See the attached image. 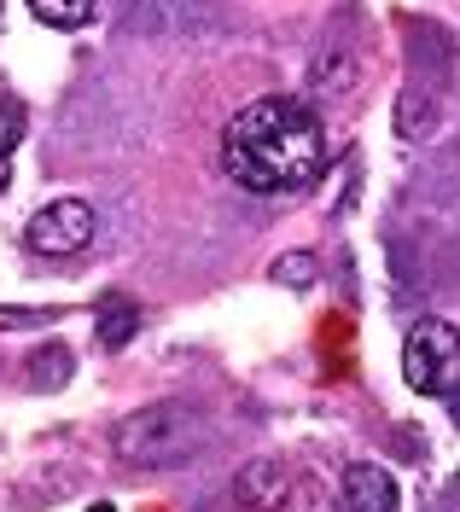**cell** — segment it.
<instances>
[{
  "label": "cell",
  "instance_id": "cell-1",
  "mask_svg": "<svg viewBox=\"0 0 460 512\" xmlns=\"http://www.w3.org/2000/svg\"><path fill=\"white\" fill-rule=\"evenodd\" d=\"M222 169L233 175V187L257 192V198L297 192L327 169V128L303 99H251L222 128Z\"/></svg>",
  "mask_w": 460,
  "mask_h": 512
},
{
  "label": "cell",
  "instance_id": "cell-2",
  "mask_svg": "<svg viewBox=\"0 0 460 512\" xmlns=\"http://www.w3.org/2000/svg\"><path fill=\"white\" fill-rule=\"evenodd\" d=\"M204 414L187 408V402H146L134 408L129 419H117L111 431V448L123 466H181L187 454L204 448Z\"/></svg>",
  "mask_w": 460,
  "mask_h": 512
},
{
  "label": "cell",
  "instance_id": "cell-3",
  "mask_svg": "<svg viewBox=\"0 0 460 512\" xmlns=\"http://www.w3.org/2000/svg\"><path fill=\"white\" fill-rule=\"evenodd\" d=\"M402 379H408V390L437 396V402H449L460 390V332L449 320L426 315L408 326V338H402Z\"/></svg>",
  "mask_w": 460,
  "mask_h": 512
},
{
  "label": "cell",
  "instance_id": "cell-4",
  "mask_svg": "<svg viewBox=\"0 0 460 512\" xmlns=\"http://www.w3.org/2000/svg\"><path fill=\"white\" fill-rule=\"evenodd\" d=\"M99 233V216L94 204H82V198H53V204H41L24 227V245L35 256H76L88 251Z\"/></svg>",
  "mask_w": 460,
  "mask_h": 512
},
{
  "label": "cell",
  "instance_id": "cell-5",
  "mask_svg": "<svg viewBox=\"0 0 460 512\" xmlns=\"http://www.w3.org/2000/svg\"><path fill=\"white\" fill-rule=\"evenodd\" d=\"M286 489H292V478H286L280 460H245V466L233 472V501L245 512H274L286 501Z\"/></svg>",
  "mask_w": 460,
  "mask_h": 512
},
{
  "label": "cell",
  "instance_id": "cell-6",
  "mask_svg": "<svg viewBox=\"0 0 460 512\" xmlns=\"http://www.w3.org/2000/svg\"><path fill=\"white\" fill-rule=\"evenodd\" d=\"M344 507L350 512H396V478L385 466H373V460H356V466H344Z\"/></svg>",
  "mask_w": 460,
  "mask_h": 512
},
{
  "label": "cell",
  "instance_id": "cell-7",
  "mask_svg": "<svg viewBox=\"0 0 460 512\" xmlns=\"http://www.w3.org/2000/svg\"><path fill=\"white\" fill-rule=\"evenodd\" d=\"M99 0H30L35 24H47V30H82L88 18H94Z\"/></svg>",
  "mask_w": 460,
  "mask_h": 512
},
{
  "label": "cell",
  "instance_id": "cell-8",
  "mask_svg": "<svg viewBox=\"0 0 460 512\" xmlns=\"http://www.w3.org/2000/svg\"><path fill=\"white\" fill-rule=\"evenodd\" d=\"M134 326H140V309H134V303H105V315H99V344H105V350H123L134 338Z\"/></svg>",
  "mask_w": 460,
  "mask_h": 512
},
{
  "label": "cell",
  "instance_id": "cell-9",
  "mask_svg": "<svg viewBox=\"0 0 460 512\" xmlns=\"http://www.w3.org/2000/svg\"><path fill=\"white\" fill-rule=\"evenodd\" d=\"M396 128L408 134V140H420L431 128V94L426 88H402V105H396Z\"/></svg>",
  "mask_w": 460,
  "mask_h": 512
},
{
  "label": "cell",
  "instance_id": "cell-10",
  "mask_svg": "<svg viewBox=\"0 0 460 512\" xmlns=\"http://www.w3.org/2000/svg\"><path fill=\"white\" fill-rule=\"evenodd\" d=\"M274 280H286L292 291H303L309 280H315V256H309V251H286V256H274Z\"/></svg>",
  "mask_w": 460,
  "mask_h": 512
},
{
  "label": "cell",
  "instance_id": "cell-11",
  "mask_svg": "<svg viewBox=\"0 0 460 512\" xmlns=\"http://www.w3.org/2000/svg\"><path fill=\"white\" fill-rule=\"evenodd\" d=\"M30 367H35V384H47V390H59V384L70 379V355L65 350H41Z\"/></svg>",
  "mask_w": 460,
  "mask_h": 512
},
{
  "label": "cell",
  "instance_id": "cell-12",
  "mask_svg": "<svg viewBox=\"0 0 460 512\" xmlns=\"http://www.w3.org/2000/svg\"><path fill=\"white\" fill-rule=\"evenodd\" d=\"M24 140V111L12 105V99H0V152L12 158V146Z\"/></svg>",
  "mask_w": 460,
  "mask_h": 512
},
{
  "label": "cell",
  "instance_id": "cell-13",
  "mask_svg": "<svg viewBox=\"0 0 460 512\" xmlns=\"http://www.w3.org/2000/svg\"><path fill=\"white\" fill-rule=\"evenodd\" d=\"M6 187H12V158L0 152V198H6Z\"/></svg>",
  "mask_w": 460,
  "mask_h": 512
},
{
  "label": "cell",
  "instance_id": "cell-14",
  "mask_svg": "<svg viewBox=\"0 0 460 512\" xmlns=\"http://www.w3.org/2000/svg\"><path fill=\"white\" fill-rule=\"evenodd\" d=\"M449 408H455V425H460V390H455V396H449Z\"/></svg>",
  "mask_w": 460,
  "mask_h": 512
},
{
  "label": "cell",
  "instance_id": "cell-15",
  "mask_svg": "<svg viewBox=\"0 0 460 512\" xmlns=\"http://www.w3.org/2000/svg\"><path fill=\"white\" fill-rule=\"evenodd\" d=\"M94 512H117V507H105V501H99V507H94Z\"/></svg>",
  "mask_w": 460,
  "mask_h": 512
}]
</instances>
